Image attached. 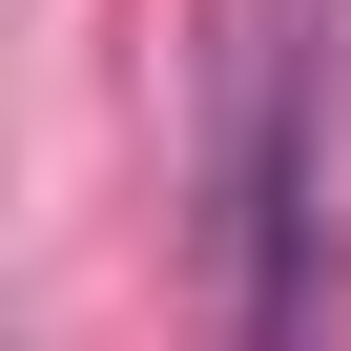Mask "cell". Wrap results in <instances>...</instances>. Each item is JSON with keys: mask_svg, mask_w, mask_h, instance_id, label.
<instances>
[{"mask_svg": "<svg viewBox=\"0 0 351 351\" xmlns=\"http://www.w3.org/2000/svg\"><path fill=\"white\" fill-rule=\"evenodd\" d=\"M228 351H330V21L248 0L228 62Z\"/></svg>", "mask_w": 351, "mask_h": 351, "instance_id": "1", "label": "cell"}]
</instances>
